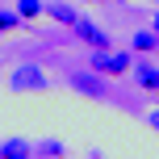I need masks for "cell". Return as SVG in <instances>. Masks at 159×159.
I'll return each mask as SVG.
<instances>
[{
    "instance_id": "6da1fadb",
    "label": "cell",
    "mask_w": 159,
    "mask_h": 159,
    "mask_svg": "<svg viewBox=\"0 0 159 159\" xmlns=\"http://www.w3.org/2000/svg\"><path fill=\"white\" fill-rule=\"evenodd\" d=\"M92 71H96V75H126V71H130V55L105 46V50L92 55Z\"/></svg>"
},
{
    "instance_id": "7a4b0ae2",
    "label": "cell",
    "mask_w": 159,
    "mask_h": 159,
    "mask_svg": "<svg viewBox=\"0 0 159 159\" xmlns=\"http://www.w3.org/2000/svg\"><path fill=\"white\" fill-rule=\"evenodd\" d=\"M71 30H75V38H80V42H88L92 50H105V46H109V34H105L101 25H92L88 17H75V25H71Z\"/></svg>"
},
{
    "instance_id": "3957f363",
    "label": "cell",
    "mask_w": 159,
    "mask_h": 159,
    "mask_svg": "<svg viewBox=\"0 0 159 159\" xmlns=\"http://www.w3.org/2000/svg\"><path fill=\"white\" fill-rule=\"evenodd\" d=\"M8 84H13L17 92H38V88H46V75H42L38 67H17Z\"/></svg>"
},
{
    "instance_id": "277c9868",
    "label": "cell",
    "mask_w": 159,
    "mask_h": 159,
    "mask_svg": "<svg viewBox=\"0 0 159 159\" xmlns=\"http://www.w3.org/2000/svg\"><path fill=\"white\" fill-rule=\"evenodd\" d=\"M42 13H46L42 0H17V17H21V21H34V17H42Z\"/></svg>"
},
{
    "instance_id": "5b68a950",
    "label": "cell",
    "mask_w": 159,
    "mask_h": 159,
    "mask_svg": "<svg viewBox=\"0 0 159 159\" xmlns=\"http://www.w3.org/2000/svg\"><path fill=\"white\" fill-rule=\"evenodd\" d=\"M46 13H50V17H55V21H63V25H75V17H80V13H75V8H67V4H50V8H46Z\"/></svg>"
},
{
    "instance_id": "8992f818",
    "label": "cell",
    "mask_w": 159,
    "mask_h": 159,
    "mask_svg": "<svg viewBox=\"0 0 159 159\" xmlns=\"http://www.w3.org/2000/svg\"><path fill=\"white\" fill-rule=\"evenodd\" d=\"M71 84L80 88V92H88V96H101V92H105V88H101V84H96V80H92V75H75V80H71Z\"/></svg>"
},
{
    "instance_id": "52a82bcc",
    "label": "cell",
    "mask_w": 159,
    "mask_h": 159,
    "mask_svg": "<svg viewBox=\"0 0 159 159\" xmlns=\"http://www.w3.org/2000/svg\"><path fill=\"white\" fill-rule=\"evenodd\" d=\"M138 80H143L147 92H159V71H155V67H138Z\"/></svg>"
},
{
    "instance_id": "ba28073f",
    "label": "cell",
    "mask_w": 159,
    "mask_h": 159,
    "mask_svg": "<svg viewBox=\"0 0 159 159\" xmlns=\"http://www.w3.org/2000/svg\"><path fill=\"white\" fill-rule=\"evenodd\" d=\"M0 159H30V147H25V143H4Z\"/></svg>"
},
{
    "instance_id": "9c48e42d",
    "label": "cell",
    "mask_w": 159,
    "mask_h": 159,
    "mask_svg": "<svg viewBox=\"0 0 159 159\" xmlns=\"http://www.w3.org/2000/svg\"><path fill=\"white\" fill-rule=\"evenodd\" d=\"M17 25H21V17H17V13H0V34L17 30Z\"/></svg>"
},
{
    "instance_id": "30bf717a",
    "label": "cell",
    "mask_w": 159,
    "mask_h": 159,
    "mask_svg": "<svg viewBox=\"0 0 159 159\" xmlns=\"http://www.w3.org/2000/svg\"><path fill=\"white\" fill-rule=\"evenodd\" d=\"M134 46H138V50H151V46H155V34H138Z\"/></svg>"
},
{
    "instance_id": "8fae6325",
    "label": "cell",
    "mask_w": 159,
    "mask_h": 159,
    "mask_svg": "<svg viewBox=\"0 0 159 159\" xmlns=\"http://www.w3.org/2000/svg\"><path fill=\"white\" fill-rule=\"evenodd\" d=\"M151 126H155V130H159V113H155V117H151Z\"/></svg>"
},
{
    "instance_id": "7c38bea8",
    "label": "cell",
    "mask_w": 159,
    "mask_h": 159,
    "mask_svg": "<svg viewBox=\"0 0 159 159\" xmlns=\"http://www.w3.org/2000/svg\"><path fill=\"white\" fill-rule=\"evenodd\" d=\"M155 34H159V13H155Z\"/></svg>"
}]
</instances>
